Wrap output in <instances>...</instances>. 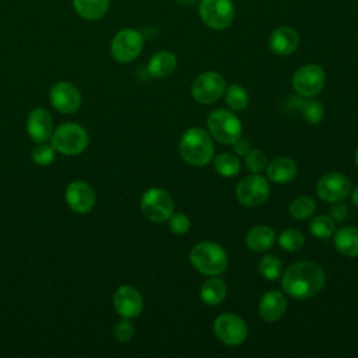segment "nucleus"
I'll return each instance as SVG.
<instances>
[{
	"instance_id": "obj_1",
	"label": "nucleus",
	"mask_w": 358,
	"mask_h": 358,
	"mask_svg": "<svg viewBox=\"0 0 358 358\" xmlns=\"http://www.w3.org/2000/svg\"><path fill=\"white\" fill-rule=\"evenodd\" d=\"M326 275L323 268L315 262H296L281 274L282 291L295 299H308L315 296L324 287Z\"/></svg>"
},
{
	"instance_id": "obj_2",
	"label": "nucleus",
	"mask_w": 358,
	"mask_h": 358,
	"mask_svg": "<svg viewBox=\"0 0 358 358\" xmlns=\"http://www.w3.org/2000/svg\"><path fill=\"white\" fill-rule=\"evenodd\" d=\"M179 154L189 165L204 166L214 157L211 134L201 127L187 129L179 140Z\"/></svg>"
},
{
	"instance_id": "obj_3",
	"label": "nucleus",
	"mask_w": 358,
	"mask_h": 358,
	"mask_svg": "<svg viewBox=\"0 0 358 358\" xmlns=\"http://www.w3.org/2000/svg\"><path fill=\"white\" fill-rule=\"evenodd\" d=\"M189 260L199 273L211 277L224 273L228 266L225 249L220 243L211 241L196 243L190 250Z\"/></svg>"
},
{
	"instance_id": "obj_4",
	"label": "nucleus",
	"mask_w": 358,
	"mask_h": 358,
	"mask_svg": "<svg viewBox=\"0 0 358 358\" xmlns=\"http://www.w3.org/2000/svg\"><path fill=\"white\" fill-rule=\"evenodd\" d=\"M52 145L64 155H77L87 150L90 137L87 130L77 123H63L50 136Z\"/></svg>"
},
{
	"instance_id": "obj_5",
	"label": "nucleus",
	"mask_w": 358,
	"mask_h": 358,
	"mask_svg": "<svg viewBox=\"0 0 358 358\" xmlns=\"http://www.w3.org/2000/svg\"><path fill=\"white\" fill-rule=\"evenodd\" d=\"M208 133L221 144H232L242 134L241 119L228 109H215L207 116Z\"/></svg>"
},
{
	"instance_id": "obj_6",
	"label": "nucleus",
	"mask_w": 358,
	"mask_h": 358,
	"mask_svg": "<svg viewBox=\"0 0 358 358\" xmlns=\"http://www.w3.org/2000/svg\"><path fill=\"white\" fill-rule=\"evenodd\" d=\"M199 15L206 27L222 31L232 24L235 6L232 0H199Z\"/></svg>"
},
{
	"instance_id": "obj_7",
	"label": "nucleus",
	"mask_w": 358,
	"mask_h": 358,
	"mask_svg": "<svg viewBox=\"0 0 358 358\" xmlns=\"http://www.w3.org/2000/svg\"><path fill=\"white\" fill-rule=\"evenodd\" d=\"M140 208L147 220L152 222H164L173 213V200L166 190L161 187H151L143 193L140 199Z\"/></svg>"
},
{
	"instance_id": "obj_8",
	"label": "nucleus",
	"mask_w": 358,
	"mask_h": 358,
	"mask_svg": "<svg viewBox=\"0 0 358 358\" xmlns=\"http://www.w3.org/2000/svg\"><path fill=\"white\" fill-rule=\"evenodd\" d=\"M227 88V81L218 71H204L199 74L190 88L192 96L196 102L201 105H210L224 95Z\"/></svg>"
},
{
	"instance_id": "obj_9",
	"label": "nucleus",
	"mask_w": 358,
	"mask_h": 358,
	"mask_svg": "<svg viewBox=\"0 0 358 358\" xmlns=\"http://www.w3.org/2000/svg\"><path fill=\"white\" fill-rule=\"evenodd\" d=\"M143 45L144 38L137 29L123 28L110 42V55L119 63H130L140 56Z\"/></svg>"
},
{
	"instance_id": "obj_10",
	"label": "nucleus",
	"mask_w": 358,
	"mask_h": 358,
	"mask_svg": "<svg viewBox=\"0 0 358 358\" xmlns=\"http://www.w3.org/2000/svg\"><path fill=\"white\" fill-rule=\"evenodd\" d=\"M213 330L215 337L225 345H241L248 337L246 322L235 313H222L215 317Z\"/></svg>"
},
{
	"instance_id": "obj_11",
	"label": "nucleus",
	"mask_w": 358,
	"mask_h": 358,
	"mask_svg": "<svg viewBox=\"0 0 358 358\" xmlns=\"http://www.w3.org/2000/svg\"><path fill=\"white\" fill-rule=\"evenodd\" d=\"M326 83V73L319 64H303L292 76L295 92L303 98H313L322 92Z\"/></svg>"
},
{
	"instance_id": "obj_12",
	"label": "nucleus",
	"mask_w": 358,
	"mask_h": 358,
	"mask_svg": "<svg viewBox=\"0 0 358 358\" xmlns=\"http://www.w3.org/2000/svg\"><path fill=\"white\" fill-rule=\"evenodd\" d=\"M270 194V185L267 179L260 176L259 173H252L245 176L238 182L235 189L236 200L246 207H257L262 206Z\"/></svg>"
},
{
	"instance_id": "obj_13",
	"label": "nucleus",
	"mask_w": 358,
	"mask_h": 358,
	"mask_svg": "<svg viewBox=\"0 0 358 358\" xmlns=\"http://www.w3.org/2000/svg\"><path fill=\"white\" fill-rule=\"evenodd\" d=\"M316 193L319 199L326 203L344 201L351 193L350 179L338 172H329L319 178L316 183Z\"/></svg>"
},
{
	"instance_id": "obj_14",
	"label": "nucleus",
	"mask_w": 358,
	"mask_h": 358,
	"mask_svg": "<svg viewBox=\"0 0 358 358\" xmlns=\"http://www.w3.org/2000/svg\"><path fill=\"white\" fill-rule=\"evenodd\" d=\"M49 99L52 106L60 113H74L81 106L78 88L69 81H59L50 87Z\"/></svg>"
},
{
	"instance_id": "obj_15",
	"label": "nucleus",
	"mask_w": 358,
	"mask_h": 358,
	"mask_svg": "<svg viewBox=\"0 0 358 358\" xmlns=\"http://www.w3.org/2000/svg\"><path fill=\"white\" fill-rule=\"evenodd\" d=\"M64 199L67 206L78 214H87L95 206L94 189L84 180H74L69 183L64 192Z\"/></svg>"
},
{
	"instance_id": "obj_16",
	"label": "nucleus",
	"mask_w": 358,
	"mask_h": 358,
	"mask_svg": "<svg viewBox=\"0 0 358 358\" xmlns=\"http://www.w3.org/2000/svg\"><path fill=\"white\" fill-rule=\"evenodd\" d=\"M113 308L124 319L137 317L143 310V296L131 285H122L113 294Z\"/></svg>"
},
{
	"instance_id": "obj_17",
	"label": "nucleus",
	"mask_w": 358,
	"mask_h": 358,
	"mask_svg": "<svg viewBox=\"0 0 358 358\" xmlns=\"http://www.w3.org/2000/svg\"><path fill=\"white\" fill-rule=\"evenodd\" d=\"M299 46V34L288 25L275 28L268 36V48L278 56H289Z\"/></svg>"
},
{
	"instance_id": "obj_18",
	"label": "nucleus",
	"mask_w": 358,
	"mask_h": 358,
	"mask_svg": "<svg viewBox=\"0 0 358 358\" xmlns=\"http://www.w3.org/2000/svg\"><path fill=\"white\" fill-rule=\"evenodd\" d=\"M27 131L31 140L45 143L53 133V122L50 113L45 108H35L27 119Z\"/></svg>"
},
{
	"instance_id": "obj_19",
	"label": "nucleus",
	"mask_w": 358,
	"mask_h": 358,
	"mask_svg": "<svg viewBox=\"0 0 358 358\" xmlns=\"http://www.w3.org/2000/svg\"><path fill=\"white\" fill-rule=\"evenodd\" d=\"M287 310L285 295L280 291L270 289L264 292L259 301V315L264 322H277Z\"/></svg>"
},
{
	"instance_id": "obj_20",
	"label": "nucleus",
	"mask_w": 358,
	"mask_h": 358,
	"mask_svg": "<svg viewBox=\"0 0 358 358\" xmlns=\"http://www.w3.org/2000/svg\"><path fill=\"white\" fill-rule=\"evenodd\" d=\"M267 178L274 183H289L298 172L296 162L288 157H277L266 166Z\"/></svg>"
},
{
	"instance_id": "obj_21",
	"label": "nucleus",
	"mask_w": 358,
	"mask_h": 358,
	"mask_svg": "<svg viewBox=\"0 0 358 358\" xmlns=\"http://www.w3.org/2000/svg\"><path fill=\"white\" fill-rule=\"evenodd\" d=\"M245 242L250 250L260 253L273 248L275 242V232L267 225H255L246 232Z\"/></svg>"
},
{
	"instance_id": "obj_22",
	"label": "nucleus",
	"mask_w": 358,
	"mask_h": 358,
	"mask_svg": "<svg viewBox=\"0 0 358 358\" xmlns=\"http://www.w3.org/2000/svg\"><path fill=\"white\" fill-rule=\"evenodd\" d=\"M333 243L336 250L345 257L358 256V228L343 227L333 234Z\"/></svg>"
},
{
	"instance_id": "obj_23",
	"label": "nucleus",
	"mask_w": 358,
	"mask_h": 358,
	"mask_svg": "<svg viewBox=\"0 0 358 358\" xmlns=\"http://www.w3.org/2000/svg\"><path fill=\"white\" fill-rule=\"evenodd\" d=\"M176 64V56L172 52L159 50L151 56L147 70L154 78H165L175 71Z\"/></svg>"
},
{
	"instance_id": "obj_24",
	"label": "nucleus",
	"mask_w": 358,
	"mask_h": 358,
	"mask_svg": "<svg viewBox=\"0 0 358 358\" xmlns=\"http://www.w3.org/2000/svg\"><path fill=\"white\" fill-rule=\"evenodd\" d=\"M74 11L87 21L101 20L109 10L110 0H71Z\"/></svg>"
},
{
	"instance_id": "obj_25",
	"label": "nucleus",
	"mask_w": 358,
	"mask_h": 358,
	"mask_svg": "<svg viewBox=\"0 0 358 358\" xmlns=\"http://www.w3.org/2000/svg\"><path fill=\"white\" fill-rule=\"evenodd\" d=\"M227 295V284L217 277L206 280L200 287V298L208 306L220 305Z\"/></svg>"
},
{
	"instance_id": "obj_26",
	"label": "nucleus",
	"mask_w": 358,
	"mask_h": 358,
	"mask_svg": "<svg viewBox=\"0 0 358 358\" xmlns=\"http://www.w3.org/2000/svg\"><path fill=\"white\" fill-rule=\"evenodd\" d=\"M225 103L234 112L243 110L249 103V94L241 84H231L224 91Z\"/></svg>"
},
{
	"instance_id": "obj_27",
	"label": "nucleus",
	"mask_w": 358,
	"mask_h": 358,
	"mask_svg": "<svg viewBox=\"0 0 358 358\" xmlns=\"http://www.w3.org/2000/svg\"><path fill=\"white\" fill-rule=\"evenodd\" d=\"M214 169L221 176L229 178V176L238 175V172L241 169V164H239L236 154L221 152L214 157Z\"/></svg>"
},
{
	"instance_id": "obj_28",
	"label": "nucleus",
	"mask_w": 358,
	"mask_h": 358,
	"mask_svg": "<svg viewBox=\"0 0 358 358\" xmlns=\"http://www.w3.org/2000/svg\"><path fill=\"white\" fill-rule=\"evenodd\" d=\"M316 210V201L310 196H299L288 206V213L295 220H306Z\"/></svg>"
},
{
	"instance_id": "obj_29",
	"label": "nucleus",
	"mask_w": 358,
	"mask_h": 358,
	"mask_svg": "<svg viewBox=\"0 0 358 358\" xmlns=\"http://www.w3.org/2000/svg\"><path fill=\"white\" fill-rule=\"evenodd\" d=\"M309 231L315 238L327 239L333 236L336 231V221L327 214L316 215L309 224Z\"/></svg>"
},
{
	"instance_id": "obj_30",
	"label": "nucleus",
	"mask_w": 358,
	"mask_h": 358,
	"mask_svg": "<svg viewBox=\"0 0 358 358\" xmlns=\"http://www.w3.org/2000/svg\"><path fill=\"white\" fill-rule=\"evenodd\" d=\"M259 273L268 281L278 280L282 274V263L274 255H264L257 264Z\"/></svg>"
},
{
	"instance_id": "obj_31",
	"label": "nucleus",
	"mask_w": 358,
	"mask_h": 358,
	"mask_svg": "<svg viewBox=\"0 0 358 358\" xmlns=\"http://www.w3.org/2000/svg\"><path fill=\"white\" fill-rule=\"evenodd\" d=\"M301 113L309 124H319L324 117V106L313 98H308L301 105Z\"/></svg>"
},
{
	"instance_id": "obj_32",
	"label": "nucleus",
	"mask_w": 358,
	"mask_h": 358,
	"mask_svg": "<svg viewBox=\"0 0 358 358\" xmlns=\"http://www.w3.org/2000/svg\"><path fill=\"white\" fill-rule=\"evenodd\" d=\"M305 243V236L299 229L287 228L278 235V245L288 252L299 250Z\"/></svg>"
},
{
	"instance_id": "obj_33",
	"label": "nucleus",
	"mask_w": 358,
	"mask_h": 358,
	"mask_svg": "<svg viewBox=\"0 0 358 358\" xmlns=\"http://www.w3.org/2000/svg\"><path fill=\"white\" fill-rule=\"evenodd\" d=\"M245 166L250 173H259L267 166V157L260 150H250L245 155Z\"/></svg>"
},
{
	"instance_id": "obj_34",
	"label": "nucleus",
	"mask_w": 358,
	"mask_h": 358,
	"mask_svg": "<svg viewBox=\"0 0 358 358\" xmlns=\"http://www.w3.org/2000/svg\"><path fill=\"white\" fill-rule=\"evenodd\" d=\"M32 159L35 164L41 165V166H46L49 164L53 162L55 159V148L52 144H46L45 143H39V145H36L32 150Z\"/></svg>"
},
{
	"instance_id": "obj_35",
	"label": "nucleus",
	"mask_w": 358,
	"mask_h": 358,
	"mask_svg": "<svg viewBox=\"0 0 358 358\" xmlns=\"http://www.w3.org/2000/svg\"><path fill=\"white\" fill-rule=\"evenodd\" d=\"M168 227L169 231L175 235H183L190 229V220L187 215L182 213H176L168 218Z\"/></svg>"
},
{
	"instance_id": "obj_36",
	"label": "nucleus",
	"mask_w": 358,
	"mask_h": 358,
	"mask_svg": "<svg viewBox=\"0 0 358 358\" xmlns=\"http://www.w3.org/2000/svg\"><path fill=\"white\" fill-rule=\"evenodd\" d=\"M113 336L116 340L126 343L129 340H131V337L134 336V327L133 324L129 322V319H122L119 320L115 327H113Z\"/></svg>"
},
{
	"instance_id": "obj_37",
	"label": "nucleus",
	"mask_w": 358,
	"mask_h": 358,
	"mask_svg": "<svg viewBox=\"0 0 358 358\" xmlns=\"http://www.w3.org/2000/svg\"><path fill=\"white\" fill-rule=\"evenodd\" d=\"M334 206L331 207L330 210V217L334 220V221H344L347 214H348V208L345 204H343L341 201L338 203H333Z\"/></svg>"
},
{
	"instance_id": "obj_38",
	"label": "nucleus",
	"mask_w": 358,
	"mask_h": 358,
	"mask_svg": "<svg viewBox=\"0 0 358 358\" xmlns=\"http://www.w3.org/2000/svg\"><path fill=\"white\" fill-rule=\"evenodd\" d=\"M232 148H234V151H235L236 155L245 157V155L250 151V143H249L246 138L239 137L238 140H235V141L232 143Z\"/></svg>"
},
{
	"instance_id": "obj_39",
	"label": "nucleus",
	"mask_w": 358,
	"mask_h": 358,
	"mask_svg": "<svg viewBox=\"0 0 358 358\" xmlns=\"http://www.w3.org/2000/svg\"><path fill=\"white\" fill-rule=\"evenodd\" d=\"M351 197H352V203L358 207V186L352 190V193H351Z\"/></svg>"
},
{
	"instance_id": "obj_40",
	"label": "nucleus",
	"mask_w": 358,
	"mask_h": 358,
	"mask_svg": "<svg viewBox=\"0 0 358 358\" xmlns=\"http://www.w3.org/2000/svg\"><path fill=\"white\" fill-rule=\"evenodd\" d=\"M180 4H185V6H190V4H194L196 1L199 0H178Z\"/></svg>"
},
{
	"instance_id": "obj_41",
	"label": "nucleus",
	"mask_w": 358,
	"mask_h": 358,
	"mask_svg": "<svg viewBox=\"0 0 358 358\" xmlns=\"http://www.w3.org/2000/svg\"><path fill=\"white\" fill-rule=\"evenodd\" d=\"M355 164H357V168H358V147L355 150Z\"/></svg>"
}]
</instances>
